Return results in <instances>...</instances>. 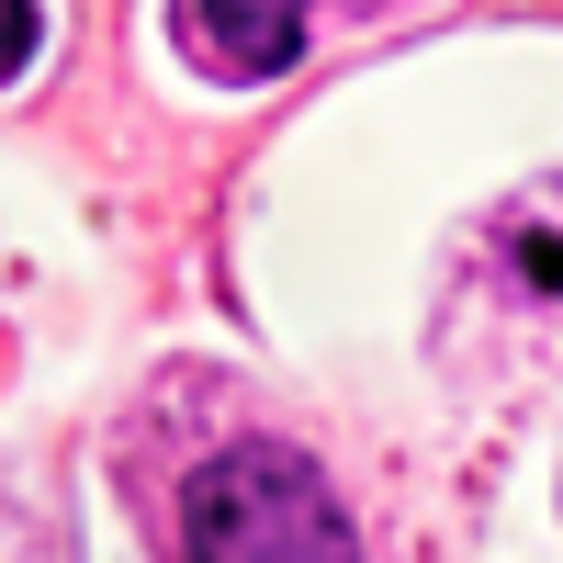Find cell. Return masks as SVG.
<instances>
[{"label": "cell", "instance_id": "obj_2", "mask_svg": "<svg viewBox=\"0 0 563 563\" xmlns=\"http://www.w3.org/2000/svg\"><path fill=\"white\" fill-rule=\"evenodd\" d=\"M180 45L214 68V79H271V68H294V45H305V0H180Z\"/></svg>", "mask_w": 563, "mask_h": 563}, {"label": "cell", "instance_id": "obj_1", "mask_svg": "<svg viewBox=\"0 0 563 563\" xmlns=\"http://www.w3.org/2000/svg\"><path fill=\"white\" fill-rule=\"evenodd\" d=\"M180 563H361V530L294 440H238L180 496Z\"/></svg>", "mask_w": 563, "mask_h": 563}, {"label": "cell", "instance_id": "obj_3", "mask_svg": "<svg viewBox=\"0 0 563 563\" xmlns=\"http://www.w3.org/2000/svg\"><path fill=\"white\" fill-rule=\"evenodd\" d=\"M34 45H45V12H34V0H0V79H23Z\"/></svg>", "mask_w": 563, "mask_h": 563}]
</instances>
